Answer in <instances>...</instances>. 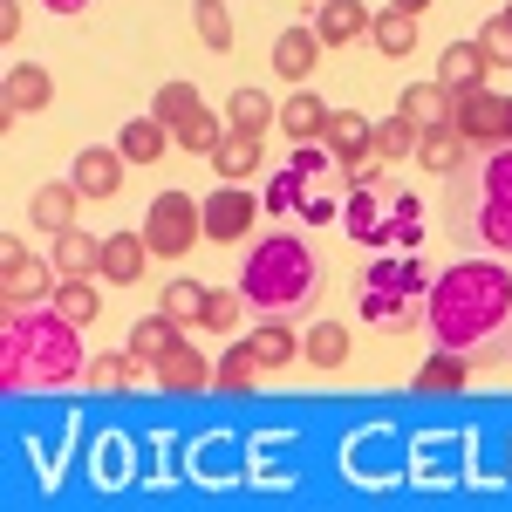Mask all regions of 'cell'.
<instances>
[{
  "label": "cell",
  "mask_w": 512,
  "mask_h": 512,
  "mask_svg": "<svg viewBox=\"0 0 512 512\" xmlns=\"http://www.w3.org/2000/svg\"><path fill=\"white\" fill-rule=\"evenodd\" d=\"M424 328L437 349H458L472 369H506L512 362V267L499 253L458 260L431 274L424 294Z\"/></svg>",
  "instance_id": "1"
},
{
  "label": "cell",
  "mask_w": 512,
  "mask_h": 512,
  "mask_svg": "<svg viewBox=\"0 0 512 512\" xmlns=\"http://www.w3.org/2000/svg\"><path fill=\"white\" fill-rule=\"evenodd\" d=\"M89 349H82V328L62 308H7L0 328V390H62L82 383Z\"/></svg>",
  "instance_id": "2"
},
{
  "label": "cell",
  "mask_w": 512,
  "mask_h": 512,
  "mask_svg": "<svg viewBox=\"0 0 512 512\" xmlns=\"http://www.w3.org/2000/svg\"><path fill=\"white\" fill-rule=\"evenodd\" d=\"M321 287V267H315V246L294 233H267L253 253H246V267H239V294H246V308L253 315H301L308 301H315Z\"/></svg>",
  "instance_id": "3"
},
{
  "label": "cell",
  "mask_w": 512,
  "mask_h": 512,
  "mask_svg": "<svg viewBox=\"0 0 512 512\" xmlns=\"http://www.w3.org/2000/svg\"><path fill=\"white\" fill-rule=\"evenodd\" d=\"M472 233L485 253H512V144L485 151L472 178Z\"/></svg>",
  "instance_id": "4"
},
{
  "label": "cell",
  "mask_w": 512,
  "mask_h": 512,
  "mask_svg": "<svg viewBox=\"0 0 512 512\" xmlns=\"http://www.w3.org/2000/svg\"><path fill=\"white\" fill-rule=\"evenodd\" d=\"M144 239L158 260H185L198 239H205V205L192 192H158L151 212H144Z\"/></svg>",
  "instance_id": "5"
},
{
  "label": "cell",
  "mask_w": 512,
  "mask_h": 512,
  "mask_svg": "<svg viewBox=\"0 0 512 512\" xmlns=\"http://www.w3.org/2000/svg\"><path fill=\"white\" fill-rule=\"evenodd\" d=\"M444 123L472 144V151H499L512 144V96H492V89H458Z\"/></svg>",
  "instance_id": "6"
},
{
  "label": "cell",
  "mask_w": 512,
  "mask_h": 512,
  "mask_svg": "<svg viewBox=\"0 0 512 512\" xmlns=\"http://www.w3.org/2000/svg\"><path fill=\"white\" fill-rule=\"evenodd\" d=\"M55 260H35V253H21V239L7 246V260H0V294H7V308H48L55 301Z\"/></svg>",
  "instance_id": "7"
},
{
  "label": "cell",
  "mask_w": 512,
  "mask_h": 512,
  "mask_svg": "<svg viewBox=\"0 0 512 512\" xmlns=\"http://www.w3.org/2000/svg\"><path fill=\"white\" fill-rule=\"evenodd\" d=\"M198 205H205V239H219V246H239V239L253 233V219H267V205L246 198V185H219Z\"/></svg>",
  "instance_id": "8"
},
{
  "label": "cell",
  "mask_w": 512,
  "mask_h": 512,
  "mask_svg": "<svg viewBox=\"0 0 512 512\" xmlns=\"http://www.w3.org/2000/svg\"><path fill=\"white\" fill-rule=\"evenodd\" d=\"M328 158H315V151H308V144H294V158L280 164L274 171V185H267V198H260V205H267V219H287V212H301V205H308V185H315V171Z\"/></svg>",
  "instance_id": "9"
},
{
  "label": "cell",
  "mask_w": 512,
  "mask_h": 512,
  "mask_svg": "<svg viewBox=\"0 0 512 512\" xmlns=\"http://www.w3.org/2000/svg\"><path fill=\"white\" fill-rule=\"evenodd\" d=\"M362 294H383V301H424V294H431V274H424L417 253H390V260H376V267L362 274Z\"/></svg>",
  "instance_id": "10"
},
{
  "label": "cell",
  "mask_w": 512,
  "mask_h": 512,
  "mask_svg": "<svg viewBox=\"0 0 512 512\" xmlns=\"http://www.w3.org/2000/svg\"><path fill=\"white\" fill-rule=\"evenodd\" d=\"M48 96H55L48 69H35V62H14V69H7V89H0V123L41 117V110H48Z\"/></svg>",
  "instance_id": "11"
},
{
  "label": "cell",
  "mask_w": 512,
  "mask_h": 512,
  "mask_svg": "<svg viewBox=\"0 0 512 512\" xmlns=\"http://www.w3.org/2000/svg\"><path fill=\"white\" fill-rule=\"evenodd\" d=\"M123 151L117 144H89V151H76V164H69V185H76L82 198H117L123 185Z\"/></svg>",
  "instance_id": "12"
},
{
  "label": "cell",
  "mask_w": 512,
  "mask_h": 512,
  "mask_svg": "<svg viewBox=\"0 0 512 512\" xmlns=\"http://www.w3.org/2000/svg\"><path fill=\"white\" fill-rule=\"evenodd\" d=\"M321 144H328V158L342 164V171H355V164L376 158V123L355 117V110H335V117H328V130H321Z\"/></svg>",
  "instance_id": "13"
},
{
  "label": "cell",
  "mask_w": 512,
  "mask_h": 512,
  "mask_svg": "<svg viewBox=\"0 0 512 512\" xmlns=\"http://www.w3.org/2000/svg\"><path fill=\"white\" fill-rule=\"evenodd\" d=\"M151 369H158V390H171V396H198V390H212V362H205L192 342H178L171 355H158Z\"/></svg>",
  "instance_id": "14"
},
{
  "label": "cell",
  "mask_w": 512,
  "mask_h": 512,
  "mask_svg": "<svg viewBox=\"0 0 512 512\" xmlns=\"http://www.w3.org/2000/svg\"><path fill=\"white\" fill-rule=\"evenodd\" d=\"M267 62H274L280 82L301 89V82L315 76V62H321V35L315 28H287V35H274V55H267Z\"/></svg>",
  "instance_id": "15"
},
{
  "label": "cell",
  "mask_w": 512,
  "mask_h": 512,
  "mask_svg": "<svg viewBox=\"0 0 512 512\" xmlns=\"http://www.w3.org/2000/svg\"><path fill=\"white\" fill-rule=\"evenodd\" d=\"M369 7L362 0H321V14H315V35H321V48H349V41H362L369 35Z\"/></svg>",
  "instance_id": "16"
},
{
  "label": "cell",
  "mask_w": 512,
  "mask_h": 512,
  "mask_svg": "<svg viewBox=\"0 0 512 512\" xmlns=\"http://www.w3.org/2000/svg\"><path fill=\"white\" fill-rule=\"evenodd\" d=\"M383 212H390L383 185H349V205H342V226H349V239H362V246H383Z\"/></svg>",
  "instance_id": "17"
},
{
  "label": "cell",
  "mask_w": 512,
  "mask_h": 512,
  "mask_svg": "<svg viewBox=\"0 0 512 512\" xmlns=\"http://www.w3.org/2000/svg\"><path fill=\"white\" fill-rule=\"evenodd\" d=\"M151 260H158V253H151V239H144V233H117V239H103V280H117V287H137Z\"/></svg>",
  "instance_id": "18"
},
{
  "label": "cell",
  "mask_w": 512,
  "mask_h": 512,
  "mask_svg": "<svg viewBox=\"0 0 512 512\" xmlns=\"http://www.w3.org/2000/svg\"><path fill=\"white\" fill-rule=\"evenodd\" d=\"M485 76H492V62H485V48L478 41H451L444 55H437V82L458 96V89H485Z\"/></svg>",
  "instance_id": "19"
},
{
  "label": "cell",
  "mask_w": 512,
  "mask_h": 512,
  "mask_svg": "<svg viewBox=\"0 0 512 512\" xmlns=\"http://www.w3.org/2000/svg\"><path fill=\"white\" fill-rule=\"evenodd\" d=\"M465 158H472V144H465L451 123H431V130L417 137V164L437 171V178H458V164H465Z\"/></svg>",
  "instance_id": "20"
},
{
  "label": "cell",
  "mask_w": 512,
  "mask_h": 512,
  "mask_svg": "<svg viewBox=\"0 0 512 512\" xmlns=\"http://www.w3.org/2000/svg\"><path fill=\"white\" fill-rule=\"evenodd\" d=\"M328 117H335V110H328V103H321L315 89H294V96H287V103H280V130H287V137H294V144H315L321 130H328Z\"/></svg>",
  "instance_id": "21"
},
{
  "label": "cell",
  "mask_w": 512,
  "mask_h": 512,
  "mask_svg": "<svg viewBox=\"0 0 512 512\" xmlns=\"http://www.w3.org/2000/svg\"><path fill=\"white\" fill-rule=\"evenodd\" d=\"M76 205H82V192L62 178V185H41V192L28 198V219H35L41 233H69V226H76Z\"/></svg>",
  "instance_id": "22"
},
{
  "label": "cell",
  "mask_w": 512,
  "mask_h": 512,
  "mask_svg": "<svg viewBox=\"0 0 512 512\" xmlns=\"http://www.w3.org/2000/svg\"><path fill=\"white\" fill-rule=\"evenodd\" d=\"M212 171H219V185H246V178L260 171V137L226 130V137H219V151H212Z\"/></svg>",
  "instance_id": "23"
},
{
  "label": "cell",
  "mask_w": 512,
  "mask_h": 512,
  "mask_svg": "<svg viewBox=\"0 0 512 512\" xmlns=\"http://www.w3.org/2000/svg\"><path fill=\"white\" fill-rule=\"evenodd\" d=\"M417 239H424V198L390 192V212H383V246H396V253H417Z\"/></svg>",
  "instance_id": "24"
},
{
  "label": "cell",
  "mask_w": 512,
  "mask_h": 512,
  "mask_svg": "<svg viewBox=\"0 0 512 512\" xmlns=\"http://www.w3.org/2000/svg\"><path fill=\"white\" fill-rule=\"evenodd\" d=\"M164 315L178 321V328H205V308H212V287H198L192 274H178V280H164V301H158Z\"/></svg>",
  "instance_id": "25"
},
{
  "label": "cell",
  "mask_w": 512,
  "mask_h": 512,
  "mask_svg": "<svg viewBox=\"0 0 512 512\" xmlns=\"http://www.w3.org/2000/svg\"><path fill=\"white\" fill-rule=\"evenodd\" d=\"M212 390H226V396H253V390H260V355L246 349V342H233V349L212 362Z\"/></svg>",
  "instance_id": "26"
},
{
  "label": "cell",
  "mask_w": 512,
  "mask_h": 512,
  "mask_svg": "<svg viewBox=\"0 0 512 512\" xmlns=\"http://www.w3.org/2000/svg\"><path fill=\"white\" fill-rule=\"evenodd\" d=\"M55 274H103V239L82 226L55 233Z\"/></svg>",
  "instance_id": "27"
},
{
  "label": "cell",
  "mask_w": 512,
  "mask_h": 512,
  "mask_svg": "<svg viewBox=\"0 0 512 512\" xmlns=\"http://www.w3.org/2000/svg\"><path fill=\"white\" fill-rule=\"evenodd\" d=\"M369 328H383V335H410V328H424V301H383V294H362L355 301Z\"/></svg>",
  "instance_id": "28"
},
{
  "label": "cell",
  "mask_w": 512,
  "mask_h": 512,
  "mask_svg": "<svg viewBox=\"0 0 512 512\" xmlns=\"http://www.w3.org/2000/svg\"><path fill=\"white\" fill-rule=\"evenodd\" d=\"M246 349L260 355V369H287L294 355H301V342H294V328L287 321H274V315H260V328L246 335Z\"/></svg>",
  "instance_id": "29"
},
{
  "label": "cell",
  "mask_w": 512,
  "mask_h": 512,
  "mask_svg": "<svg viewBox=\"0 0 512 512\" xmlns=\"http://www.w3.org/2000/svg\"><path fill=\"white\" fill-rule=\"evenodd\" d=\"M164 144H171V130H164L158 117H130V123L117 130V151H123L130 164H158Z\"/></svg>",
  "instance_id": "30"
},
{
  "label": "cell",
  "mask_w": 512,
  "mask_h": 512,
  "mask_svg": "<svg viewBox=\"0 0 512 512\" xmlns=\"http://www.w3.org/2000/svg\"><path fill=\"white\" fill-rule=\"evenodd\" d=\"M465 383H472V362H465L458 349H437L431 362L417 369V383H410V390H424V396H444V390H465Z\"/></svg>",
  "instance_id": "31"
},
{
  "label": "cell",
  "mask_w": 512,
  "mask_h": 512,
  "mask_svg": "<svg viewBox=\"0 0 512 512\" xmlns=\"http://www.w3.org/2000/svg\"><path fill=\"white\" fill-rule=\"evenodd\" d=\"M369 41L383 48V55H417V14H403V7H383L376 21H369Z\"/></svg>",
  "instance_id": "32"
},
{
  "label": "cell",
  "mask_w": 512,
  "mask_h": 512,
  "mask_svg": "<svg viewBox=\"0 0 512 512\" xmlns=\"http://www.w3.org/2000/svg\"><path fill=\"white\" fill-rule=\"evenodd\" d=\"M48 308H62L76 328H89V321L103 315V294H96V280H89V274H62V287H55V301H48Z\"/></svg>",
  "instance_id": "33"
},
{
  "label": "cell",
  "mask_w": 512,
  "mask_h": 512,
  "mask_svg": "<svg viewBox=\"0 0 512 512\" xmlns=\"http://www.w3.org/2000/svg\"><path fill=\"white\" fill-rule=\"evenodd\" d=\"M267 123H280V103H267L260 89H233V96H226V130H246V137H260Z\"/></svg>",
  "instance_id": "34"
},
{
  "label": "cell",
  "mask_w": 512,
  "mask_h": 512,
  "mask_svg": "<svg viewBox=\"0 0 512 512\" xmlns=\"http://www.w3.org/2000/svg\"><path fill=\"white\" fill-rule=\"evenodd\" d=\"M417 137H424V123H410L403 110H390V117L376 123V158H383V164L417 158Z\"/></svg>",
  "instance_id": "35"
},
{
  "label": "cell",
  "mask_w": 512,
  "mask_h": 512,
  "mask_svg": "<svg viewBox=\"0 0 512 512\" xmlns=\"http://www.w3.org/2000/svg\"><path fill=\"white\" fill-rule=\"evenodd\" d=\"M171 349H178V321L164 315V308L130 328V355H137V362H158V355H171Z\"/></svg>",
  "instance_id": "36"
},
{
  "label": "cell",
  "mask_w": 512,
  "mask_h": 512,
  "mask_svg": "<svg viewBox=\"0 0 512 512\" xmlns=\"http://www.w3.org/2000/svg\"><path fill=\"white\" fill-rule=\"evenodd\" d=\"M301 355H308L315 369H342V362H349V328H342V321H315L308 342H301Z\"/></svg>",
  "instance_id": "37"
},
{
  "label": "cell",
  "mask_w": 512,
  "mask_h": 512,
  "mask_svg": "<svg viewBox=\"0 0 512 512\" xmlns=\"http://www.w3.org/2000/svg\"><path fill=\"white\" fill-rule=\"evenodd\" d=\"M396 110H403L410 123H424V130H431V123H444V110H451V89H444V82H410Z\"/></svg>",
  "instance_id": "38"
},
{
  "label": "cell",
  "mask_w": 512,
  "mask_h": 512,
  "mask_svg": "<svg viewBox=\"0 0 512 512\" xmlns=\"http://www.w3.org/2000/svg\"><path fill=\"white\" fill-rule=\"evenodd\" d=\"M192 28H198V41H205L212 55L233 48V14H226V0H192Z\"/></svg>",
  "instance_id": "39"
},
{
  "label": "cell",
  "mask_w": 512,
  "mask_h": 512,
  "mask_svg": "<svg viewBox=\"0 0 512 512\" xmlns=\"http://www.w3.org/2000/svg\"><path fill=\"white\" fill-rule=\"evenodd\" d=\"M137 369H144V362H137L130 349H123V355H89L82 383H89V390H123V383H137Z\"/></svg>",
  "instance_id": "40"
},
{
  "label": "cell",
  "mask_w": 512,
  "mask_h": 512,
  "mask_svg": "<svg viewBox=\"0 0 512 512\" xmlns=\"http://www.w3.org/2000/svg\"><path fill=\"white\" fill-rule=\"evenodd\" d=\"M219 137H226V123L212 117V110H205V103H198L192 117L178 123V130H171V144H185V151H205V158H212V151H219Z\"/></svg>",
  "instance_id": "41"
},
{
  "label": "cell",
  "mask_w": 512,
  "mask_h": 512,
  "mask_svg": "<svg viewBox=\"0 0 512 512\" xmlns=\"http://www.w3.org/2000/svg\"><path fill=\"white\" fill-rule=\"evenodd\" d=\"M478 48H485L492 69H512V21H506V14H492V21L478 28Z\"/></svg>",
  "instance_id": "42"
},
{
  "label": "cell",
  "mask_w": 512,
  "mask_h": 512,
  "mask_svg": "<svg viewBox=\"0 0 512 512\" xmlns=\"http://www.w3.org/2000/svg\"><path fill=\"white\" fill-rule=\"evenodd\" d=\"M239 308H246V294H239V287H212V308H205V328L233 335V328H239Z\"/></svg>",
  "instance_id": "43"
},
{
  "label": "cell",
  "mask_w": 512,
  "mask_h": 512,
  "mask_svg": "<svg viewBox=\"0 0 512 512\" xmlns=\"http://www.w3.org/2000/svg\"><path fill=\"white\" fill-rule=\"evenodd\" d=\"M0 41H7V48L21 41V0H0Z\"/></svg>",
  "instance_id": "44"
},
{
  "label": "cell",
  "mask_w": 512,
  "mask_h": 512,
  "mask_svg": "<svg viewBox=\"0 0 512 512\" xmlns=\"http://www.w3.org/2000/svg\"><path fill=\"white\" fill-rule=\"evenodd\" d=\"M349 185H383V158H369V164H355V171H349Z\"/></svg>",
  "instance_id": "45"
},
{
  "label": "cell",
  "mask_w": 512,
  "mask_h": 512,
  "mask_svg": "<svg viewBox=\"0 0 512 512\" xmlns=\"http://www.w3.org/2000/svg\"><path fill=\"white\" fill-rule=\"evenodd\" d=\"M41 7H48V14H82L89 0H41Z\"/></svg>",
  "instance_id": "46"
},
{
  "label": "cell",
  "mask_w": 512,
  "mask_h": 512,
  "mask_svg": "<svg viewBox=\"0 0 512 512\" xmlns=\"http://www.w3.org/2000/svg\"><path fill=\"white\" fill-rule=\"evenodd\" d=\"M390 7H403V14H424V7H431V0H390Z\"/></svg>",
  "instance_id": "47"
},
{
  "label": "cell",
  "mask_w": 512,
  "mask_h": 512,
  "mask_svg": "<svg viewBox=\"0 0 512 512\" xmlns=\"http://www.w3.org/2000/svg\"><path fill=\"white\" fill-rule=\"evenodd\" d=\"M506 21H512V7H506Z\"/></svg>",
  "instance_id": "48"
}]
</instances>
